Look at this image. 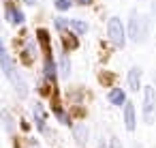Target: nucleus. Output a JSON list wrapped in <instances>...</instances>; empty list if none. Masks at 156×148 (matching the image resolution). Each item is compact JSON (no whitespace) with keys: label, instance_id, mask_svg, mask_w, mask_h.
<instances>
[{"label":"nucleus","instance_id":"nucleus-6","mask_svg":"<svg viewBox=\"0 0 156 148\" xmlns=\"http://www.w3.org/2000/svg\"><path fill=\"white\" fill-rule=\"evenodd\" d=\"M124 122H126V129L133 133L135 131V107H133V103H124Z\"/></svg>","mask_w":156,"mask_h":148},{"label":"nucleus","instance_id":"nucleus-8","mask_svg":"<svg viewBox=\"0 0 156 148\" xmlns=\"http://www.w3.org/2000/svg\"><path fill=\"white\" fill-rule=\"evenodd\" d=\"M109 103L115 105V107L124 105V103H126V92H124L122 88H113V90L109 92Z\"/></svg>","mask_w":156,"mask_h":148},{"label":"nucleus","instance_id":"nucleus-1","mask_svg":"<svg viewBox=\"0 0 156 148\" xmlns=\"http://www.w3.org/2000/svg\"><path fill=\"white\" fill-rule=\"evenodd\" d=\"M147 26L150 22L141 15V13H130V22H128V37L135 43H143L147 37Z\"/></svg>","mask_w":156,"mask_h":148},{"label":"nucleus","instance_id":"nucleus-18","mask_svg":"<svg viewBox=\"0 0 156 148\" xmlns=\"http://www.w3.org/2000/svg\"><path fill=\"white\" fill-rule=\"evenodd\" d=\"M111 148H122V144H120L118 137H111Z\"/></svg>","mask_w":156,"mask_h":148},{"label":"nucleus","instance_id":"nucleus-16","mask_svg":"<svg viewBox=\"0 0 156 148\" xmlns=\"http://www.w3.org/2000/svg\"><path fill=\"white\" fill-rule=\"evenodd\" d=\"M56 116L60 118V122H62V124H71V122H69V116H66V114H64V112H62L60 107L56 109Z\"/></svg>","mask_w":156,"mask_h":148},{"label":"nucleus","instance_id":"nucleus-21","mask_svg":"<svg viewBox=\"0 0 156 148\" xmlns=\"http://www.w3.org/2000/svg\"><path fill=\"white\" fill-rule=\"evenodd\" d=\"M98 148H107V146H105V142H103V139H101V142H98Z\"/></svg>","mask_w":156,"mask_h":148},{"label":"nucleus","instance_id":"nucleus-4","mask_svg":"<svg viewBox=\"0 0 156 148\" xmlns=\"http://www.w3.org/2000/svg\"><path fill=\"white\" fill-rule=\"evenodd\" d=\"M0 67H2L5 75H7L9 80H13V75H15V67H13V62H11L9 54H7V47H5L2 37H0Z\"/></svg>","mask_w":156,"mask_h":148},{"label":"nucleus","instance_id":"nucleus-2","mask_svg":"<svg viewBox=\"0 0 156 148\" xmlns=\"http://www.w3.org/2000/svg\"><path fill=\"white\" fill-rule=\"evenodd\" d=\"M107 35H109V39H111L113 45L124 47L126 35H124V26H122L120 17H109V22H107Z\"/></svg>","mask_w":156,"mask_h":148},{"label":"nucleus","instance_id":"nucleus-15","mask_svg":"<svg viewBox=\"0 0 156 148\" xmlns=\"http://www.w3.org/2000/svg\"><path fill=\"white\" fill-rule=\"evenodd\" d=\"M73 7V0H56V9L58 11H69Z\"/></svg>","mask_w":156,"mask_h":148},{"label":"nucleus","instance_id":"nucleus-11","mask_svg":"<svg viewBox=\"0 0 156 148\" xmlns=\"http://www.w3.org/2000/svg\"><path fill=\"white\" fill-rule=\"evenodd\" d=\"M7 15H9V20H11L13 24H22V22H24V13H22L20 9L9 7V9H7Z\"/></svg>","mask_w":156,"mask_h":148},{"label":"nucleus","instance_id":"nucleus-12","mask_svg":"<svg viewBox=\"0 0 156 148\" xmlns=\"http://www.w3.org/2000/svg\"><path fill=\"white\" fill-rule=\"evenodd\" d=\"M0 120H2V124H5V129L9 131V133H13V118H11V114L5 109L2 114H0Z\"/></svg>","mask_w":156,"mask_h":148},{"label":"nucleus","instance_id":"nucleus-7","mask_svg":"<svg viewBox=\"0 0 156 148\" xmlns=\"http://www.w3.org/2000/svg\"><path fill=\"white\" fill-rule=\"evenodd\" d=\"M73 137H75V142L79 146H86V142H88V127L86 124H75L73 127Z\"/></svg>","mask_w":156,"mask_h":148},{"label":"nucleus","instance_id":"nucleus-20","mask_svg":"<svg viewBox=\"0 0 156 148\" xmlns=\"http://www.w3.org/2000/svg\"><path fill=\"white\" fill-rule=\"evenodd\" d=\"M26 5H37V0H24Z\"/></svg>","mask_w":156,"mask_h":148},{"label":"nucleus","instance_id":"nucleus-19","mask_svg":"<svg viewBox=\"0 0 156 148\" xmlns=\"http://www.w3.org/2000/svg\"><path fill=\"white\" fill-rule=\"evenodd\" d=\"M79 5H90V2H94V0H77Z\"/></svg>","mask_w":156,"mask_h":148},{"label":"nucleus","instance_id":"nucleus-17","mask_svg":"<svg viewBox=\"0 0 156 148\" xmlns=\"http://www.w3.org/2000/svg\"><path fill=\"white\" fill-rule=\"evenodd\" d=\"M64 26H69V20H64V17H58V20H56V28H58V30H62Z\"/></svg>","mask_w":156,"mask_h":148},{"label":"nucleus","instance_id":"nucleus-13","mask_svg":"<svg viewBox=\"0 0 156 148\" xmlns=\"http://www.w3.org/2000/svg\"><path fill=\"white\" fill-rule=\"evenodd\" d=\"M45 75H47L49 80H54V77H56V62H54L51 58H47V60H45Z\"/></svg>","mask_w":156,"mask_h":148},{"label":"nucleus","instance_id":"nucleus-14","mask_svg":"<svg viewBox=\"0 0 156 148\" xmlns=\"http://www.w3.org/2000/svg\"><path fill=\"white\" fill-rule=\"evenodd\" d=\"M60 73H62L64 77H69V75H71V62H69V58H66V56H62V58H60Z\"/></svg>","mask_w":156,"mask_h":148},{"label":"nucleus","instance_id":"nucleus-10","mask_svg":"<svg viewBox=\"0 0 156 148\" xmlns=\"http://www.w3.org/2000/svg\"><path fill=\"white\" fill-rule=\"evenodd\" d=\"M69 28H73L77 35H86L88 24H86V22H81V20H69Z\"/></svg>","mask_w":156,"mask_h":148},{"label":"nucleus","instance_id":"nucleus-3","mask_svg":"<svg viewBox=\"0 0 156 148\" xmlns=\"http://www.w3.org/2000/svg\"><path fill=\"white\" fill-rule=\"evenodd\" d=\"M154 109H156V92L154 86H145L143 88V120L145 124L154 122Z\"/></svg>","mask_w":156,"mask_h":148},{"label":"nucleus","instance_id":"nucleus-5","mask_svg":"<svg viewBox=\"0 0 156 148\" xmlns=\"http://www.w3.org/2000/svg\"><path fill=\"white\" fill-rule=\"evenodd\" d=\"M128 88L130 90H139L141 88V69L139 67H133L128 71Z\"/></svg>","mask_w":156,"mask_h":148},{"label":"nucleus","instance_id":"nucleus-9","mask_svg":"<svg viewBox=\"0 0 156 148\" xmlns=\"http://www.w3.org/2000/svg\"><path fill=\"white\" fill-rule=\"evenodd\" d=\"M32 116H34V122H37L39 131H45V112H43L41 103H34V107H32Z\"/></svg>","mask_w":156,"mask_h":148}]
</instances>
